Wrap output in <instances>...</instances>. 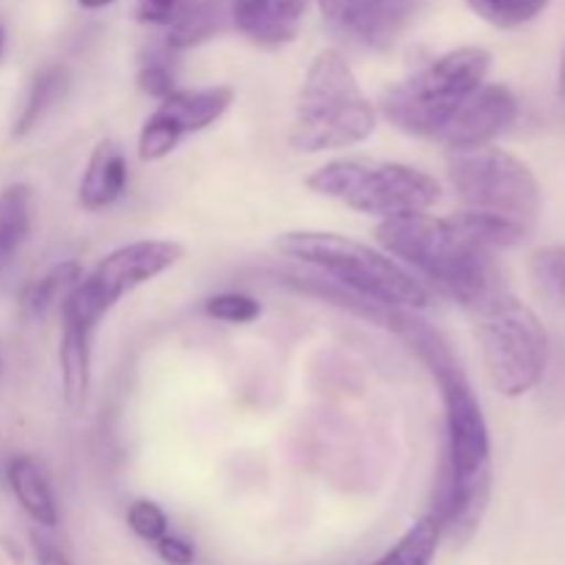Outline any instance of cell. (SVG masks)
I'll use <instances>...</instances> for the list:
<instances>
[{
  "mask_svg": "<svg viewBox=\"0 0 565 565\" xmlns=\"http://www.w3.org/2000/svg\"><path fill=\"white\" fill-rule=\"evenodd\" d=\"M384 323L428 364L439 381L447 423V458L436 486L434 516L441 530L469 535L478 527L491 491V436L483 406L445 337L430 329L414 309H390Z\"/></svg>",
  "mask_w": 565,
  "mask_h": 565,
  "instance_id": "cell-1",
  "label": "cell"
},
{
  "mask_svg": "<svg viewBox=\"0 0 565 565\" xmlns=\"http://www.w3.org/2000/svg\"><path fill=\"white\" fill-rule=\"evenodd\" d=\"M524 232L527 226L516 221L475 210L447 218L425 210L375 226V237L390 257L412 265L469 312L508 290L497 252L516 246Z\"/></svg>",
  "mask_w": 565,
  "mask_h": 565,
  "instance_id": "cell-2",
  "label": "cell"
},
{
  "mask_svg": "<svg viewBox=\"0 0 565 565\" xmlns=\"http://www.w3.org/2000/svg\"><path fill=\"white\" fill-rule=\"evenodd\" d=\"M276 252L329 276L334 285L362 301L386 309H425L430 303L423 279L401 263L337 232L298 230L276 237Z\"/></svg>",
  "mask_w": 565,
  "mask_h": 565,
  "instance_id": "cell-3",
  "label": "cell"
},
{
  "mask_svg": "<svg viewBox=\"0 0 565 565\" xmlns=\"http://www.w3.org/2000/svg\"><path fill=\"white\" fill-rule=\"evenodd\" d=\"M379 125V110L356 81L345 55L320 50L303 75L290 125V147L298 152H329L367 141Z\"/></svg>",
  "mask_w": 565,
  "mask_h": 565,
  "instance_id": "cell-4",
  "label": "cell"
},
{
  "mask_svg": "<svg viewBox=\"0 0 565 565\" xmlns=\"http://www.w3.org/2000/svg\"><path fill=\"white\" fill-rule=\"evenodd\" d=\"M491 70V55L483 47H458L439 55L408 75L406 81L386 88L381 110L395 127L408 136L436 141L441 125L452 110L486 83Z\"/></svg>",
  "mask_w": 565,
  "mask_h": 565,
  "instance_id": "cell-5",
  "label": "cell"
},
{
  "mask_svg": "<svg viewBox=\"0 0 565 565\" xmlns=\"http://www.w3.org/2000/svg\"><path fill=\"white\" fill-rule=\"evenodd\" d=\"M307 188L318 196L337 199L351 210L375 218H397L425 213L439 202V182L423 169L390 160H331L307 177Z\"/></svg>",
  "mask_w": 565,
  "mask_h": 565,
  "instance_id": "cell-6",
  "label": "cell"
},
{
  "mask_svg": "<svg viewBox=\"0 0 565 565\" xmlns=\"http://www.w3.org/2000/svg\"><path fill=\"white\" fill-rule=\"evenodd\" d=\"M483 367L494 392L522 397L541 384L550 364V337L539 315L511 292H500L475 312Z\"/></svg>",
  "mask_w": 565,
  "mask_h": 565,
  "instance_id": "cell-7",
  "label": "cell"
},
{
  "mask_svg": "<svg viewBox=\"0 0 565 565\" xmlns=\"http://www.w3.org/2000/svg\"><path fill=\"white\" fill-rule=\"evenodd\" d=\"M447 180L475 213H491L516 224H533L544 207L541 185L527 163L491 143L447 149Z\"/></svg>",
  "mask_w": 565,
  "mask_h": 565,
  "instance_id": "cell-8",
  "label": "cell"
},
{
  "mask_svg": "<svg viewBox=\"0 0 565 565\" xmlns=\"http://www.w3.org/2000/svg\"><path fill=\"white\" fill-rule=\"evenodd\" d=\"M182 259V246L177 241H136L105 254L92 274L83 276L61 301V315L77 323L94 326L108 309L147 281L158 279Z\"/></svg>",
  "mask_w": 565,
  "mask_h": 565,
  "instance_id": "cell-9",
  "label": "cell"
},
{
  "mask_svg": "<svg viewBox=\"0 0 565 565\" xmlns=\"http://www.w3.org/2000/svg\"><path fill=\"white\" fill-rule=\"evenodd\" d=\"M232 103H235V92L230 86H210L196 88V92L174 88L169 97L160 99V108L143 121L141 132H138V158L143 163L169 158L188 132H199L215 125Z\"/></svg>",
  "mask_w": 565,
  "mask_h": 565,
  "instance_id": "cell-10",
  "label": "cell"
},
{
  "mask_svg": "<svg viewBox=\"0 0 565 565\" xmlns=\"http://www.w3.org/2000/svg\"><path fill=\"white\" fill-rule=\"evenodd\" d=\"M419 0H318L323 20L340 36L370 50L395 44Z\"/></svg>",
  "mask_w": 565,
  "mask_h": 565,
  "instance_id": "cell-11",
  "label": "cell"
},
{
  "mask_svg": "<svg viewBox=\"0 0 565 565\" xmlns=\"http://www.w3.org/2000/svg\"><path fill=\"white\" fill-rule=\"evenodd\" d=\"M519 99L502 83H483L441 125L436 141L447 149L483 147L516 121Z\"/></svg>",
  "mask_w": 565,
  "mask_h": 565,
  "instance_id": "cell-12",
  "label": "cell"
},
{
  "mask_svg": "<svg viewBox=\"0 0 565 565\" xmlns=\"http://www.w3.org/2000/svg\"><path fill=\"white\" fill-rule=\"evenodd\" d=\"M309 0H232V28L263 47H281L301 31Z\"/></svg>",
  "mask_w": 565,
  "mask_h": 565,
  "instance_id": "cell-13",
  "label": "cell"
},
{
  "mask_svg": "<svg viewBox=\"0 0 565 565\" xmlns=\"http://www.w3.org/2000/svg\"><path fill=\"white\" fill-rule=\"evenodd\" d=\"M127 188V160L119 143L103 138L97 147L88 154L86 171L81 177V188H77V199L88 213H99L108 210L121 199Z\"/></svg>",
  "mask_w": 565,
  "mask_h": 565,
  "instance_id": "cell-14",
  "label": "cell"
},
{
  "mask_svg": "<svg viewBox=\"0 0 565 565\" xmlns=\"http://www.w3.org/2000/svg\"><path fill=\"white\" fill-rule=\"evenodd\" d=\"M92 331L88 326L61 315V390L72 412H81L86 406L88 386H92Z\"/></svg>",
  "mask_w": 565,
  "mask_h": 565,
  "instance_id": "cell-15",
  "label": "cell"
},
{
  "mask_svg": "<svg viewBox=\"0 0 565 565\" xmlns=\"http://www.w3.org/2000/svg\"><path fill=\"white\" fill-rule=\"evenodd\" d=\"M11 494L17 497L22 511L39 524V527H55L58 524V505H55L53 489H50L47 472L33 456H14L6 467Z\"/></svg>",
  "mask_w": 565,
  "mask_h": 565,
  "instance_id": "cell-16",
  "label": "cell"
},
{
  "mask_svg": "<svg viewBox=\"0 0 565 565\" xmlns=\"http://www.w3.org/2000/svg\"><path fill=\"white\" fill-rule=\"evenodd\" d=\"M232 25V0H191L180 20L169 25L166 44L171 50H188L210 42L215 33Z\"/></svg>",
  "mask_w": 565,
  "mask_h": 565,
  "instance_id": "cell-17",
  "label": "cell"
},
{
  "mask_svg": "<svg viewBox=\"0 0 565 565\" xmlns=\"http://www.w3.org/2000/svg\"><path fill=\"white\" fill-rule=\"evenodd\" d=\"M66 88V70L58 64H47L42 70L33 72V77L28 81L25 92H22L20 105H17L14 121H11V136L20 138L25 132H31L39 125L44 114H47L50 105L58 103L64 97Z\"/></svg>",
  "mask_w": 565,
  "mask_h": 565,
  "instance_id": "cell-18",
  "label": "cell"
},
{
  "mask_svg": "<svg viewBox=\"0 0 565 565\" xmlns=\"http://www.w3.org/2000/svg\"><path fill=\"white\" fill-rule=\"evenodd\" d=\"M28 232H31V188H3L0 191V274L20 252Z\"/></svg>",
  "mask_w": 565,
  "mask_h": 565,
  "instance_id": "cell-19",
  "label": "cell"
},
{
  "mask_svg": "<svg viewBox=\"0 0 565 565\" xmlns=\"http://www.w3.org/2000/svg\"><path fill=\"white\" fill-rule=\"evenodd\" d=\"M81 279H83V268L77 263H72V259L53 265L42 279L31 281V285L22 290V298H20L22 312H25L28 318H42L50 307H55L58 298L64 301L66 292H70Z\"/></svg>",
  "mask_w": 565,
  "mask_h": 565,
  "instance_id": "cell-20",
  "label": "cell"
},
{
  "mask_svg": "<svg viewBox=\"0 0 565 565\" xmlns=\"http://www.w3.org/2000/svg\"><path fill=\"white\" fill-rule=\"evenodd\" d=\"M441 541V524L434 513L419 519L379 563L373 565H430L436 557Z\"/></svg>",
  "mask_w": 565,
  "mask_h": 565,
  "instance_id": "cell-21",
  "label": "cell"
},
{
  "mask_svg": "<svg viewBox=\"0 0 565 565\" xmlns=\"http://www.w3.org/2000/svg\"><path fill=\"white\" fill-rule=\"evenodd\" d=\"M535 292L552 307H565V246H546L530 259Z\"/></svg>",
  "mask_w": 565,
  "mask_h": 565,
  "instance_id": "cell-22",
  "label": "cell"
},
{
  "mask_svg": "<svg viewBox=\"0 0 565 565\" xmlns=\"http://www.w3.org/2000/svg\"><path fill=\"white\" fill-rule=\"evenodd\" d=\"M467 6L489 25L511 31L533 22L550 6V0H467Z\"/></svg>",
  "mask_w": 565,
  "mask_h": 565,
  "instance_id": "cell-23",
  "label": "cell"
},
{
  "mask_svg": "<svg viewBox=\"0 0 565 565\" xmlns=\"http://www.w3.org/2000/svg\"><path fill=\"white\" fill-rule=\"evenodd\" d=\"M204 312L213 320H221V323L243 326L254 323L263 312L257 298L246 296V292H218V296H210L204 301Z\"/></svg>",
  "mask_w": 565,
  "mask_h": 565,
  "instance_id": "cell-24",
  "label": "cell"
},
{
  "mask_svg": "<svg viewBox=\"0 0 565 565\" xmlns=\"http://www.w3.org/2000/svg\"><path fill=\"white\" fill-rule=\"evenodd\" d=\"M127 527H130L141 541L154 544V541H160L169 533V516H166L163 508H160L158 502L136 500L127 508Z\"/></svg>",
  "mask_w": 565,
  "mask_h": 565,
  "instance_id": "cell-25",
  "label": "cell"
},
{
  "mask_svg": "<svg viewBox=\"0 0 565 565\" xmlns=\"http://www.w3.org/2000/svg\"><path fill=\"white\" fill-rule=\"evenodd\" d=\"M191 0H136L132 6V17H136L141 25H174L180 20L182 11L188 9Z\"/></svg>",
  "mask_w": 565,
  "mask_h": 565,
  "instance_id": "cell-26",
  "label": "cell"
},
{
  "mask_svg": "<svg viewBox=\"0 0 565 565\" xmlns=\"http://www.w3.org/2000/svg\"><path fill=\"white\" fill-rule=\"evenodd\" d=\"M136 83L147 97H154V99H166L177 88L174 75H171V70L163 64V61H149V64H143L141 72H138Z\"/></svg>",
  "mask_w": 565,
  "mask_h": 565,
  "instance_id": "cell-27",
  "label": "cell"
},
{
  "mask_svg": "<svg viewBox=\"0 0 565 565\" xmlns=\"http://www.w3.org/2000/svg\"><path fill=\"white\" fill-rule=\"evenodd\" d=\"M154 550H158L160 561L169 563V565H193V561H196V552H193V546L188 544L185 539H180V535L166 533L163 539L154 541Z\"/></svg>",
  "mask_w": 565,
  "mask_h": 565,
  "instance_id": "cell-28",
  "label": "cell"
},
{
  "mask_svg": "<svg viewBox=\"0 0 565 565\" xmlns=\"http://www.w3.org/2000/svg\"><path fill=\"white\" fill-rule=\"evenodd\" d=\"M36 565H72L55 546L36 541Z\"/></svg>",
  "mask_w": 565,
  "mask_h": 565,
  "instance_id": "cell-29",
  "label": "cell"
},
{
  "mask_svg": "<svg viewBox=\"0 0 565 565\" xmlns=\"http://www.w3.org/2000/svg\"><path fill=\"white\" fill-rule=\"evenodd\" d=\"M77 3L83 6V9H105V6H110V3H116V0H77Z\"/></svg>",
  "mask_w": 565,
  "mask_h": 565,
  "instance_id": "cell-30",
  "label": "cell"
},
{
  "mask_svg": "<svg viewBox=\"0 0 565 565\" xmlns=\"http://www.w3.org/2000/svg\"><path fill=\"white\" fill-rule=\"evenodd\" d=\"M561 92L565 94V50H563V58H561Z\"/></svg>",
  "mask_w": 565,
  "mask_h": 565,
  "instance_id": "cell-31",
  "label": "cell"
},
{
  "mask_svg": "<svg viewBox=\"0 0 565 565\" xmlns=\"http://www.w3.org/2000/svg\"><path fill=\"white\" fill-rule=\"evenodd\" d=\"M3 47H6V33H3V25H0V55H3Z\"/></svg>",
  "mask_w": 565,
  "mask_h": 565,
  "instance_id": "cell-32",
  "label": "cell"
},
{
  "mask_svg": "<svg viewBox=\"0 0 565 565\" xmlns=\"http://www.w3.org/2000/svg\"><path fill=\"white\" fill-rule=\"evenodd\" d=\"M0 370H3V359H0Z\"/></svg>",
  "mask_w": 565,
  "mask_h": 565,
  "instance_id": "cell-33",
  "label": "cell"
},
{
  "mask_svg": "<svg viewBox=\"0 0 565 565\" xmlns=\"http://www.w3.org/2000/svg\"><path fill=\"white\" fill-rule=\"evenodd\" d=\"M563 97H565V94H563Z\"/></svg>",
  "mask_w": 565,
  "mask_h": 565,
  "instance_id": "cell-34",
  "label": "cell"
}]
</instances>
